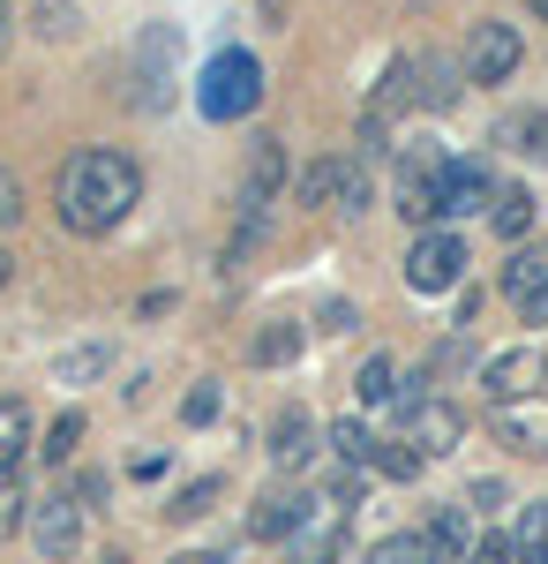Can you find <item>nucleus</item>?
<instances>
[{
  "label": "nucleus",
  "instance_id": "nucleus-1",
  "mask_svg": "<svg viewBox=\"0 0 548 564\" xmlns=\"http://www.w3.org/2000/svg\"><path fill=\"white\" fill-rule=\"evenodd\" d=\"M135 196H143V166L128 151H76L61 166V181H53V212H61L68 234H84V241L113 234L135 212Z\"/></svg>",
  "mask_w": 548,
  "mask_h": 564
},
{
  "label": "nucleus",
  "instance_id": "nucleus-2",
  "mask_svg": "<svg viewBox=\"0 0 548 564\" xmlns=\"http://www.w3.org/2000/svg\"><path fill=\"white\" fill-rule=\"evenodd\" d=\"M196 106H204V121H241L263 106V61L241 53V45H226L211 53V68L196 76Z\"/></svg>",
  "mask_w": 548,
  "mask_h": 564
},
{
  "label": "nucleus",
  "instance_id": "nucleus-3",
  "mask_svg": "<svg viewBox=\"0 0 548 564\" xmlns=\"http://www.w3.org/2000/svg\"><path fill=\"white\" fill-rule=\"evenodd\" d=\"M173 84H180V31L173 23H143L135 45H128V98L143 113H166Z\"/></svg>",
  "mask_w": 548,
  "mask_h": 564
},
{
  "label": "nucleus",
  "instance_id": "nucleus-4",
  "mask_svg": "<svg viewBox=\"0 0 548 564\" xmlns=\"http://www.w3.org/2000/svg\"><path fill=\"white\" fill-rule=\"evenodd\" d=\"M338 557H346V497L316 489L300 505V527L286 534V564H338Z\"/></svg>",
  "mask_w": 548,
  "mask_h": 564
},
{
  "label": "nucleus",
  "instance_id": "nucleus-5",
  "mask_svg": "<svg viewBox=\"0 0 548 564\" xmlns=\"http://www.w3.org/2000/svg\"><path fill=\"white\" fill-rule=\"evenodd\" d=\"M84 497L76 489H53V497H39L31 505V542H39V557L45 564H68L76 550H84Z\"/></svg>",
  "mask_w": 548,
  "mask_h": 564
},
{
  "label": "nucleus",
  "instance_id": "nucleus-6",
  "mask_svg": "<svg viewBox=\"0 0 548 564\" xmlns=\"http://www.w3.org/2000/svg\"><path fill=\"white\" fill-rule=\"evenodd\" d=\"M459 279H465V241L459 234H443V226L414 234V249H406V286H414V294H451Z\"/></svg>",
  "mask_w": 548,
  "mask_h": 564
},
{
  "label": "nucleus",
  "instance_id": "nucleus-7",
  "mask_svg": "<svg viewBox=\"0 0 548 564\" xmlns=\"http://www.w3.org/2000/svg\"><path fill=\"white\" fill-rule=\"evenodd\" d=\"M489 430L504 436L511 452H526V459H548V399H504L496 414H489Z\"/></svg>",
  "mask_w": 548,
  "mask_h": 564
},
{
  "label": "nucleus",
  "instance_id": "nucleus-8",
  "mask_svg": "<svg viewBox=\"0 0 548 564\" xmlns=\"http://www.w3.org/2000/svg\"><path fill=\"white\" fill-rule=\"evenodd\" d=\"M518 68V31L511 23H473L465 39V84H504Z\"/></svg>",
  "mask_w": 548,
  "mask_h": 564
},
{
  "label": "nucleus",
  "instance_id": "nucleus-9",
  "mask_svg": "<svg viewBox=\"0 0 548 564\" xmlns=\"http://www.w3.org/2000/svg\"><path fill=\"white\" fill-rule=\"evenodd\" d=\"M504 294L518 308V324H548V249H518L504 263Z\"/></svg>",
  "mask_w": 548,
  "mask_h": 564
},
{
  "label": "nucleus",
  "instance_id": "nucleus-10",
  "mask_svg": "<svg viewBox=\"0 0 548 564\" xmlns=\"http://www.w3.org/2000/svg\"><path fill=\"white\" fill-rule=\"evenodd\" d=\"M481 204H496V181L481 159H451V174L436 188V218H481Z\"/></svg>",
  "mask_w": 548,
  "mask_h": 564
},
{
  "label": "nucleus",
  "instance_id": "nucleus-11",
  "mask_svg": "<svg viewBox=\"0 0 548 564\" xmlns=\"http://www.w3.org/2000/svg\"><path fill=\"white\" fill-rule=\"evenodd\" d=\"M481 391H489V406H504V399H534V391H541V347L496 354V361L481 369Z\"/></svg>",
  "mask_w": 548,
  "mask_h": 564
},
{
  "label": "nucleus",
  "instance_id": "nucleus-12",
  "mask_svg": "<svg viewBox=\"0 0 548 564\" xmlns=\"http://www.w3.org/2000/svg\"><path fill=\"white\" fill-rule=\"evenodd\" d=\"M316 452H324V444H316V414H308V406H278V422H271V467L294 475Z\"/></svg>",
  "mask_w": 548,
  "mask_h": 564
},
{
  "label": "nucleus",
  "instance_id": "nucleus-13",
  "mask_svg": "<svg viewBox=\"0 0 548 564\" xmlns=\"http://www.w3.org/2000/svg\"><path fill=\"white\" fill-rule=\"evenodd\" d=\"M459 436H465V414H459V406H443V399H428L421 414L406 422V444H414L421 459H443V452H459Z\"/></svg>",
  "mask_w": 548,
  "mask_h": 564
},
{
  "label": "nucleus",
  "instance_id": "nucleus-14",
  "mask_svg": "<svg viewBox=\"0 0 548 564\" xmlns=\"http://www.w3.org/2000/svg\"><path fill=\"white\" fill-rule=\"evenodd\" d=\"M414 98H421V61H391V68H383V84H376V98H369V121L391 129Z\"/></svg>",
  "mask_w": 548,
  "mask_h": 564
},
{
  "label": "nucleus",
  "instance_id": "nucleus-15",
  "mask_svg": "<svg viewBox=\"0 0 548 564\" xmlns=\"http://www.w3.org/2000/svg\"><path fill=\"white\" fill-rule=\"evenodd\" d=\"M300 505H308V497H294V489H263L255 512H249V534L255 542H286V534L300 527Z\"/></svg>",
  "mask_w": 548,
  "mask_h": 564
},
{
  "label": "nucleus",
  "instance_id": "nucleus-16",
  "mask_svg": "<svg viewBox=\"0 0 548 564\" xmlns=\"http://www.w3.org/2000/svg\"><path fill=\"white\" fill-rule=\"evenodd\" d=\"M421 534H428V550H436L443 564H451V557L465 564V550H473V520H465V505H436Z\"/></svg>",
  "mask_w": 548,
  "mask_h": 564
},
{
  "label": "nucleus",
  "instance_id": "nucleus-17",
  "mask_svg": "<svg viewBox=\"0 0 548 564\" xmlns=\"http://www.w3.org/2000/svg\"><path fill=\"white\" fill-rule=\"evenodd\" d=\"M106 369H113V347L106 339H84V347L53 354V384H98Z\"/></svg>",
  "mask_w": 548,
  "mask_h": 564
},
{
  "label": "nucleus",
  "instance_id": "nucleus-18",
  "mask_svg": "<svg viewBox=\"0 0 548 564\" xmlns=\"http://www.w3.org/2000/svg\"><path fill=\"white\" fill-rule=\"evenodd\" d=\"M23 452H31V406L23 399H0V475H15Z\"/></svg>",
  "mask_w": 548,
  "mask_h": 564
},
{
  "label": "nucleus",
  "instance_id": "nucleus-19",
  "mask_svg": "<svg viewBox=\"0 0 548 564\" xmlns=\"http://www.w3.org/2000/svg\"><path fill=\"white\" fill-rule=\"evenodd\" d=\"M346 174H353V159H316V166L294 181V196H300V204H338Z\"/></svg>",
  "mask_w": 548,
  "mask_h": 564
},
{
  "label": "nucleus",
  "instance_id": "nucleus-20",
  "mask_svg": "<svg viewBox=\"0 0 548 564\" xmlns=\"http://www.w3.org/2000/svg\"><path fill=\"white\" fill-rule=\"evenodd\" d=\"M331 452L346 467H376V430L361 414H346V422H331Z\"/></svg>",
  "mask_w": 548,
  "mask_h": 564
},
{
  "label": "nucleus",
  "instance_id": "nucleus-21",
  "mask_svg": "<svg viewBox=\"0 0 548 564\" xmlns=\"http://www.w3.org/2000/svg\"><path fill=\"white\" fill-rule=\"evenodd\" d=\"M294 354H300V324H263L255 347H249V361H255V369H286Z\"/></svg>",
  "mask_w": 548,
  "mask_h": 564
},
{
  "label": "nucleus",
  "instance_id": "nucleus-22",
  "mask_svg": "<svg viewBox=\"0 0 548 564\" xmlns=\"http://www.w3.org/2000/svg\"><path fill=\"white\" fill-rule=\"evenodd\" d=\"M218 497H226V475H196V481H180V489H173V520H204V512H211Z\"/></svg>",
  "mask_w": 548,
  "mask_h": 564
},
{
  "label": "nucleus",
  "instance_id": "nucleus-23",
  "mask_svg": "<svg viewBox=\"0 0 548 564\" xmlns=\"http://www.w3.org/2000/svg\"><path fill=\"white\" fill-rule=\"evenodd\" d=\"M504 151H526V159H548V113H511L504 129H496Z\"/></svg>",
  "mask_w": 548,
  "mask_h": 564
},
{
  "label": "nucleus",
  "instance_id": "nucleus-24",
  "mask_svg": "<svg viewBox=\"0 0 548 564\" xmlns=\"http://www.w3.org/2000/svg\"><path fill=\"white\" fill-rule=\"evenodd\" d=\"M353 391H361V406H376V399H398V361H391V354H369V361L353 369Z\"/></svg>",
  "mask_w": 548,
  "mask_h": 564
},
{
  "label": "nucleus",
  "instance_id": "nucleus-25",
  "mask_svg": "<svg viewBox=\"0 0 548 564\" xmlns=\"http://www.w3.org/2000/svg\"><path fill=\"white\" fill-rule=\"evenodd\" d=\"M361 564H443V557L428 550V534H391V542H376Z\"/></svg>",
  "mask_w": 548,
  "mask_h": 564
},
{
  "label": "nucleus",
  "instance_id": "nucleus-26",
  "mask_svg": "<svg viewBox=\"0 0 548 564\" xmlns=\"http://www.w3.org/2000/svg\"><path fill=\"white\" fill-rule=\"evenodd\" d=\"M496 234H504V241H518V234H526V226H534V196H526V188H496Z\"/></svg>",
  "mask_w": 548,
  "mask_h": 564
},
{
  "label": "nucleus",
  "instance_id": "nucleus-27",
  "mask_svg": "<svg viewBox=\"0 0 548 564\" xmlns=\"http://www.w3.org/2000/svg\"><path fill=\"white\" fill-rule=\"evenodd\" d=\"M31 31H39L45 45H61V39H76V31H84V15H76L68 0H39V15H31Z\"/></svg>",
  "mask_w": 548,
  "mask_h": 564
},
{
  "label": "nucleus",
  "instance_id": "nucleus-28",
  "mask_svg": "<svg viewBox=\"0 0 548 564\" xmlns=\"http://www.w3.org/2000/svg\"><path fill=\"white\" fill-rule=\"evenodd\" d=\"M518 564H548V505H526V520H518Z\"/></svg>",
  "mask_w": 548,
  "mask_h": 564
},
{
  "label": "nucleus",
  "instance_id": "nucleus-29",
  "mask_svg": "<svg viewBox=\"0 0 548 564\" xmlns=\"http://www.w3.org/2000/svg\"><path fill=\"white\" fill-rule=\"evenodd\" d=\"M218 406H226V384H218V377H204V384L180 399V422H188V430H211V422H218Z\"/></svg>",
  "mask_w": 548,
  "mask_h": 564
},
{
  "label": "nucleus",
  "instance_id": "nucleus-30",
  "mask_svg": "<svg viewBox=\"0 0 548 564\" xmlns=\"http://www.w3.org/2000/svg\"><path fill=\"white\" fill-rule=\"evenodd\" d=\"M76 444H84V414H61V422L39 436V452L53 459V467H61V459H76Z\"/></svg>",
  "mask_w": 548,
  "mask_h": 564
},
{
  "label": "nucleus",
  "instance_id": "nucleus-31",
  "mask_svg": "<svg viewBox=\"0 0 548 564\" xmlns=\"http://www.w3.org/2000/svg\"><path fill=\"white\" fill-rule=\"evenodd\" d=\"M376 475L414 481V475H421V452H414V444H391V436H376Z\"/></svg>",
  "mask_w": 548,
  "mask_h": 564
},
{
  "label": "nucleus",
  "instance_id": "nucleus-32",
  "mask_svg": "<svg viewBox=\"0 0 548 564\" xmlns=\"http://www.w3.org/2000/svg\"><path fill=\"white\" fill-rule=\"evenodd\" d=\"M15 527H31V497H23V481H15V475H0V542H8Z\"/></svg>",
  "mask_w": 548,
  "mask_h": 564
},
{
  "label": "nucleus",
  "instance_id": "nucleus-33",
  "mask_svg": "<svg viewBox=\"0 0 548 564\" xmlns=\"http://www.w3.org/2000/svg\"><path fill=\"white\" fill-rule=\"evenodd\" d=\"M421 76H428V106H451V98H459V68H451V61H443V53H428L421 61Z\"/></svg>",
  "mask_w": 548,
  "mask_h": 564
},
{
  "label": "nucleus",
  "instance_id": "nucleus-34",
  "mask_svg": "<svg viewBox=\"0 0 548 564\" xmlns=\"http://www.w3.org/2000/svg\"><path fill=\"white\" fill-rule=\"evenodd\" d=\"M465 564H518V542H504V534H473Z\"/></svg>",
  "mask_w": 548,
  "mask_h": 564
},
{
  "label": "nucleus",
  "instance_id": "nucleus-35",
  "mask_svg": "<svg viewBox=\"0 0 548 564\" xmlns=\"http://www.w3.org/2000/svg\"><path fill=\"white\" fill-rule=\"evenodd\" d=\"M15 218H23V181L0 166V226H15Z\"/></svg>",
  "mask_w": 548,
  "mask_h": 564
},
{
  "label": "nucleus",
  "instance_id": "nucleus-36",
  "mask_svg": "<svg viewBox=\"0 0 548 564\" xmlns=\"http://www.w3.org/2000/svg\"><path fill=\"white\" fill-rule=\"evenodd\" d=\"M361 204H369V174L353 166V174H346V188H338V212H361Z\"/></svg>",
  "mask_w": 548,
  "mask_h": 564
},
{
  "label": "nucleus",
  "instance_id": "nucleus-37",
  "mask_svg": "<svg viewBox=\"0 0 548 564\" xmlns=\"http://www.w3.org/2000/svg\"><path fill=\"white\" fill-rule=\"evenodd\" d=\"M465 505H473V512H496V505H504V481H473Z\"/></svg>",
  "mask_w": 548,
  "mask_h": 564
},
{
  "label": "nucleus",
  "instance_id": "nucleus-38",
  "mask_svg": "<svg viewBox=\"0 0 548 564\" xmlns=\"http://www.w3.org/2000/svg\"><path fill=\"white\" fill-rule=\"evenodd\" d=\"M173 564H226V550H180Z\"/></svg>",
  "mask_w": 548,
  "mask_h": 564
},
{
  "label": "nucleus",
  "instance_id": "nucleus-39",
  "mask_svg": "<svg viewBox=\"0 0 548 564\" xmlns=\"http://www.w3.org/2000/svg\"><path fill=\"white\" fill-rule=\"evenodd\" d=\"M8 31H15V0H0V53H8Z\"/></svg>",
  "mask_w": 548,
  "mask_h": 564
},
{
  "label": "nucleus",
  "instance_id": "nucleus-40",
  "mask_svg": "<svg viewBox=\"0 0 548 564\" xmlns=\"http://www.w3.org/2000/svg\"><path fill=\"white\" fill-rule=\"evenodd\" d=\"M8 279H15V257H8V249H0V286H8Z\"/></svg>",
  "mask_w": 548,
  "mask_h": 564
},
{
  "label": "nucleus",
  "instance_id": "nucleus-41",
  "mask_svg": "<svg viewBox=\"0 0 548 564\" xmlns=\"http://www.w3.org/2000/svg\"><path fill=\"white\" fill-rule=\"evenodd\" d=\"M98 564H128V557H121V550H106V557H98Z\"/></svg>",
  "mask_w": 548,
  "mask_h": 564
},
{
  "label": "nucleus",
  "instance_id": "nucleus-42",
  "mask_svg": "<svg viewBox=\"0 0 548 564\" xmlns=\"http://www.w3.org/2000/svg\"><path fill=\"white\" fill-rule=\"evenodd\" d=\"M526 8H541V23H548V0H526Z\"/></svg>",
  "mask_w": 548,
  "mask_h": 564
}]
</instances>
